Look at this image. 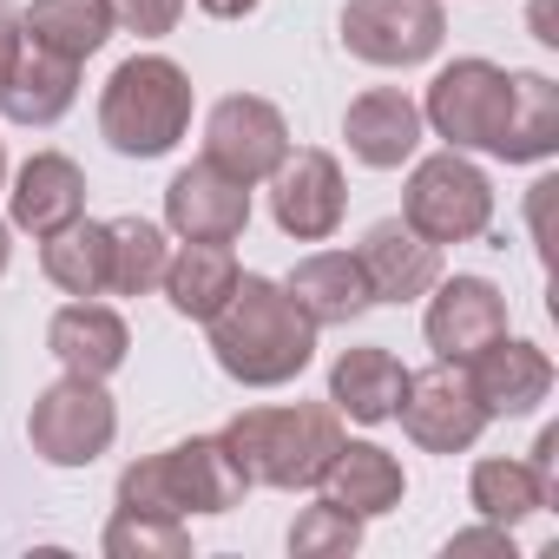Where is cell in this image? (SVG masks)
<instances>
[{
	"label": "cell",
	"mask_w": 559,
	"mask_h": 559,
	"mask_svg": "<svg viewBox=\"0 0 559 559\" xmlns=\"http://www.w3.org/2000/svg\"><path fill=\"white\" fill-rule=\"evenodd\" d=\"M408 389V369L382 349V343H362V349H343L336 369H330V408L376 428V421H395V402Z\"/></svg>",
	"instance_id": "44dd1931"
},
{
	"label": "cell",
	"mask_w": 559,
	"mask_h": 559,
	"mask_svg": "<svg viewBox=\"0 0 559 559\" xmlns=\"http://www.w3.org/2000/svg\"><path fill=\"white\" fill-rule=\"evenodd\" d=\"M467 500H474L480 520L520 526V520H533V513L552 500V480H546L533 461H480L474 480H467Z\"/></svg>",
	"instance_id": "83f0119b"
},
{
	"label": "cell",
	"mask_w": 559,
	"mask_h": 559,
	"mask_svg": "<svg viewBox=\"0 0 559 559\" xmlns=\"http://www.w3.org/2000/svg\"><path fill=\"white\" fill-rule=\"evenodd\" d=\"M270 185H276V191H270V217H276V230H284V237L323 243V237L343 230L349 185H343V165H336L330 152H317V145L290 152L284 165L270 171Z\"/></svg>",
	"instance_id": "8fae6325"
},
{
	"label": "cell",
	"mask_w": 559,
	"mask_h": 559,
	"mask_svg": "<svg viewBox=\"0 0 559 559\" xmlns=\"http://www.w3.org/2000/svg\"><path fill=\"white\" fill-rule=\"evenodd\" d=\"M317 493H323L330 507L356 513V520H376V513H395V507H402L408 474H402V461H395L389 448H376V441H349V435H343V448H336L330 467L317 474Z\"/></svg>",
	"instance_id": "2e32d148"
},
{
	"label": "cell",
	"mask_w": 559,
	"mask_h": 559,
	"mask_svg": "<svg viewBox=\"0 0 559 559\" xmlns=\"http://www.w3.org/2000/svg\"><path fill=\"white\" fill-rule=\"evenodd\" d=\"M112 0H34L21 14V34L60 60H93L112 40Z\"/></svg>",
	"instance_id": "cb8c5ba5"
},
{
	"label": "cell",
	"mask_w": 559,
	"mask_h": 559,
	"mask_svg": "<svg viewBox=\"0 0 559 559\" xmlns=\"http://www.w3.org/2000/svg\"><path fill=\"white\" fill-rule=\"evenodd\" d=\"M211 356L243 389H284L317 356V323L297 310V297L270 276H237V290L211 317Z\"/></svg>",
	"instance_id": "6da1fadb"
},
{
	"label": "cell",
	"mask_w": 559,
	"mask_h": 559,
	"mask_svg": "<svg viewBox=\"0 0 559 559\" xmlns=\"http://www.w3.org/2000/svg\"><path fill=\"white\" fill-rule=\"evenodd\" d=\"M552 454H559V428H539V441H533V454H526V461H533L546 480H552Z\"/></svg>",
	"instance_id": "836d02e7"
},
{
	"label": "cell",
	"mask_w": 559,
	"mask_h": 559,
	"mask_svg": "<svg viewBox=\"0 0 559 559\" xmlns=\"http://www.w3.org/2000/svg\"><path fill=\"white\" fill-rule=\"evenodd\" d=\"M356 263H362V284L376 304H415L435 290V276H441V243L415 237L402 217H382L362 230L356 243Z\"/></svg>",
	"instance_id": "5bb4252c"
},
{
	"label": "cell",
	"mask_w": 559,
	"mask_h": 559,
	"mask_svg": "<svg viewBox=\"0 0 559 559\" xmlns=\"http://www.w3.org/2000/svg\"><path fill=\"white\" fill-rule=\"evenodd\" d=\"M106 559H191V533L185 520H165V513H112L106 526Z\"/></svg>",
	"instance_id": "f1b7e54d"
},
{
	"label": "cell",
	"mask_w": 559,
	"mask_h": 559,
	"mask_svg": "<svg viewBox=\"0 0 559 559\" xmlns=\"http://www.w3.org/2000/svg\"><path fill=\"white\" fill-rule=\"evenodd\" d=\"M191 126V73L165 53H132L99 93V139L119 158H165Z\"/></svg>",
	"instance_id": "277c9868"
},
{
	"label": "cell",
	"mask_w": 559,
	"mask_h": 559,
	"mask_svg": "<svg viewBox=\"0 0 559 559\" xmlns=\"http://www.w3.org/2000/svg\"><path fill=\"white\" fill-rule=\"evenodd\" d=\"M21 47H27L21 14H14V8H0V86H8V73H14V60H21Z\"/></svg>",
	"instance_id": "d6a6232c"
},
{
	"label": "cell",
	"mask_w": 559,
	"mask_h": 559,
	"mask_svg": "<svg viewBox=\"0 0 559 559\" xmlns=\"http://www.w3.org/2000/svg\"><path fill=\"white\" fill-rule=\"evenodd\" d=\"M507 106H513V73L493 60H454L428 80L421 99V126H435V139H448V152H493L500 158V132H507Z\"/></svg>",
	"instance_id": "8992f818"
},
{
	"label": "cell",
	"mask_w": 559,
	"mask_h": 559,
	"mask_svg": "<svg viewBox=\"0 0 559 559\" xmlns=\"http://www.w3.org/2000/svg\"><path fill=\"white\" fill-rule=\"evenodd\" d=\"M8 257H14V243H8V224H0V270H8Z\"/></svg>",
	"instance_id": "d590c367"
},
{
	"label": "cell",
	"mask_w": 559,
	"mask_h": 559,
	"mask_svg": "<svg viewBox=\"0 0 559 559\" xmlns=\"http://www.w3.org/2000/svg\"><path fill=\"white\" fill-rule=\"evenodd\" d=\"M448 40L441 0H349L343 8V47L369 67H421Z\"/></svg>",
	"instance_id": "9c48e42d"
},
{
	"label": "cell",
	"mask_w": 559,
	"mask_h": 559,
	"mask_svg": "<svg viewBox=\"0 0 559 559\" xmlns=\"http://www.w3.org/2000/svg\"><path fill=\"white\" fill-rule=\"evenodd\" d=\"M395 415H402V435L428 454H467L480 441V428L493 421L467 382V362H435V369L408 376Z\"/></svg>",
	"instance_id": "ba28073f"
},
{
	"label": "cell",
	"mask_w": 559,
	"mask_h": 559,
	"mask_svg": "<svg viewBox=\"0 0 559 559\" xmlns=\"http://www.w3.org/2000/svg\"><path fill=\"white\" fill-rule=\"evenodd\" d=\"M421 330H428L435 362H474L493 336H507V297L487 276H435Z\"/></svg>",
	"instance_id": "7c38bea8"
},
{
	"label": "cell",
	"mask_w": 559,
	"mask_h": 559,
	"mask_svg": "<svg viewBox=\"0 0 559 559\" xmlns=\"http://www.w3.org/2000/svg\"><path fill=\"white\" fill-rule=\"evenodd\" d=\"M106 243H112V263H106V290L112 297H152L165 284L171 243H165V230L152 217H112Z\"/></svg>",
	"instance_id": "4316f807"
},
{
	"label": "cell",
	"mask_w": 559,
	"mask_h": 559,
	"mask_svg": "<svg viewBox=\"0 0 559 559\" xmlns=\"http://www.w3.org/2000/svg\"><path fill=\"white\" fill-rule=\"evenodd\" d=\"M467 552H500V559H513V533L507 526H467V533H454L448 539V559H467Z\"/></svg>",
	"instance_id": "1f68e13d"
},
{
	"label": "cell",
	"mask_w": 559,
	"mask_h": 559,
	"mask_svg": "<svg viewBox=\"0 0 559 559\" xmlns=\"http://www.w3.org/2000/svg\"><path fill=\"white\" fill-rule=\"evenodd\" d=\"M73 99H80V60H60V53L27 40L8 86H0V112L14 126H53V119L73 112Z\"/></svg>",
	"instance_id": "7402d4cb"
},
{
	"label": "cell",
	"mask_w": 559,
	"mask_h": 559,
	"mask_svg": "<svg viewBox=\"0 0 559 559\" xmlns=\"http://www.w3.org/2000/svg\"><path fill=\"white\" fill-rule=\"evenodd\" d=\"M8 217H14L21 230H34V237L67 230L73 217H86V171H80L67 152H34V158L14 171Z\"/></svg>",
	"instance_id": "ac0fdd59"
},
{
	"label": "cell",
	"mask_w": 559,
	"mask_h": 559,
	"mask_svg": "<svg viewBox=\"0 0 559 559\" xmlns=\"http://www.w3.org/2000/svg\"><path fill=\"white\" fill-rule=\"evenodd\" d=\"M198 8L211 21H243V14H257V0H198Z\"/></svg>",
	"instance_id": "e575fe53"
},
{
	"label": "cell",
	"mask_w": 559,
	"mask_h": 559,
	"mask_svg": "<svg viewBox=\"0 0 559 559\" xmlns=\"http://www.w3.org/2000/svg\"><path fill=\"white\" fill-rule=\"evenodd\" d=\"M106 263H112V243H106V224L93 217H73L67 230L40 237V270L67 297H106Z\"/></svg>",
	"instance_id": "484cf974"
},
{
	"label": "cell",
	"mask_w": 559,
	"mask_h": 559,
	"mask_svg": "<svg viewBox=\"0 0 559 559\" xmlns=\"http://www.w3.org/2000/svg\"><path fill=\"white\" fill-rule=\"evenodd\" d=\"M165 224L185 243H237L250 224V185H237L230 171L198 158L165 185Z\"/></svg>",
	"instance_id": "4fadbf2b"
},
{
	"label": "cell",
	"mask_w": 559,
	"mask_h": 559,
	"mask_svg": "<svg viewBox=\"0 0 559 559\" xmlns=\"http://www.w3.org/2000/svg\"><path fill=\"white\" fill-rule=\"evenodd\" d=\"M112 21L139 40H165L185 21V0H112Z\"/></svg>",
	"instance_id": "4dcf8cb0"
},
{
	"label": "cell",
	"mask_w": 559,
	"mask_h": 559,
	"mask_svg": "<svg viewBox=\"0 0 559 559\" xmlns=\"http://www.w3.org/2000/svg\"><path fill=\"white\" fill-rule=\"evenodd\" d=\"M467 382L480 395L487 415H533L546 395H552V356L539 343H513V336H493L474 362H467Z\"/></svg>",
	"instance_id": "9a60e30c"
},
{
	"label": "cell",
	"mask_w": 559,
	"mask_h": 559,
	"mask_svg": "<svg viewBox=\"0 0 559 559\" xmlns=\"http://www.w3.org/2000/svg\"><path fill=\"white\" fill-rule=\"evenodd\" d=\"M230 448V461L243 467L250 487H276L297 493L317 487V474L330 467V454L343 448V421L330 402H297V408H243L237 421H224L217 435Z\"/></svg>",
	"instance_id": "7a4b0ae2"
},
{
	"label": "cell",
	"mask_w": 559,
	"mask_h": 559,
	"mask_svg": "<svg viewBox=\"0 0 559 559\" xmlns=\"http://www.w3.org/2000/svg\"><path fill=\"white\" fill-rule=\"evenodd\" d=\"M243 493H250V480L217 435H191V441L158 448L119 474V507L126 513H165V520L230 513Z\"/></svg>",
	"instance_id": "3957f363"
},
{
	"label": "cell",
	"mask_w": 559,
	"mask_h": 559,
	"mask_svg": "<svg viewBox=\"0 0 559 559\" xmlns=\"http://www.w3.org/2000/svg\"><path fill=\"white\" fill-rule=\"evenodd\" d=\"M204 158L217 171H230L237 185H263L276 165L290 158V126H284V112H276L270 99L230 93L204 119Z\"/></svg>",
	"instance_id": "30bf717a"
},
{
	"label": "cell",
	"mask_w": 559,
	"mask_h": 559,
	"mask_svg": "<svg viewBox=\"0 0 559 559\" xmlns=\"http://www.w3.org/2000/svg\"><path fill=\"white\" fill-rule=\"evenodd\" d=\"M119 435V408L106 395V382L93 376H60L53 389H40L34 415H27V441L47 467H93Z\"/></svg>",
	"instance_id": "52a82bcc"
},
{
	"label": "cell",
	"mask_w": 559,
	"mask_h": 559,
	"mask_svg": "<svg viewBox=\"0 0 559 559\" xmlns=\"http://www.w3.org/2000/svg\"><path fill=\"white\" fill-rule=\"evenodd\" d=\"M0 185H8V145H0Z\"/></svg>",
	"instance_id": "8d00e7d4"
},
{
	"label": "cell",
	"mask_w": 559,
	"mask_h": 559,
	"mask_svg": "<svg viewBox=\"0 0 559 559\" xmlns=\"http://www.w3.org/2000/svg\"><path fill=\"white\" fill-rule=\"evenodd\" d=\"M237 257H230V243H185V250H171V263H165V304L178 310V317H191V323H211L217 317V304L237 290Z\"/></svg>",
	"instance_id": "603a6c76"
},
{
	"label": "cell",
	"mask_w": 559,
	"mask_h": 559,
	"mask_svg": "<svg viewBox=\"0 0 559 559\" xmlns=\"http://www.w3.org/2000/svg\"><path fill=\"white\" fill-rule=\"evenodd\" d=\"M402 224L428 243H474L493 224V185L467 152H435L408 171Z\"/></svg>",
	"instance_id": "5b68a950"
},
{
	"label": "cell",
	"mask_w": 559,
	"mask_h": 559,
	"mask_svg": "<svg viewBox=\"0 0 559 559\" xmlns=\"http://www.w3.org/2000/svg\"><path fill=\"white\" fill-rule=\"evenodd\" d=\"M356 546H362V520L343 513V507H330V500L304 507L297 526H290V552L297 559H349Z\"/></svg>",
	"instance_id": "f546056e"
},
{
	"label": "cell",
	"mask_w": 559,
	"mask_h": 559,
	"mask_svg": "<svg viewBox=\"0 0 559 559\" xmlns=\"http://www.w3.org/2000/svg\"><path fill=\"white\" fill-rule=\"evenodd\" d=\"M47 349L60 356V369H67V376H93V382H106V376L126 362L132 330H126V317H119V310H106V304L80 297V304H67V310L53 317Z\"/></svg>",
	"instance_id": "d6986e66"
},
{
	"label": "cell",
	"mask_w": 559,
	"mask_h": 559,
	"mask_svg": "<svg viewBox=\"0 0 559 559\" xmlns=\"http://www.w3.org/2000/svg\"><path fill=\"white\" fill-rule=\"evenodd\" d=\"M343 139H349V152H356L369 171H395V165H408L415 145H421V106H415L402 86H369L362 99H349Z\"/></svg>",
	"instance_id": "e0dca14e"
},
{
	"label": "cell",
	"mask_w": 559,
	"mask_h": 559,
	"mask_svg": "<svg viewBox=\"0 0 559 559\" xmlns=\"http://www.w3.org/2000/svg\"><path fill=\"white\" fill-rule=\"evenodd\" d=\"M552 152H559V86L546 73H513V106H507L500 158L507 165H539Z\"/></svg>",
	"instance_id": "d4e9b609"
},
{
	"label": "cell",
	"mask_w": 559,
	"mask_h": 559,
	"mask_svg": "<svg viewBox=\"0 0 559 559\" xmlns=\"http://www.w3.org/2000/svg\"><path fill=\"white\" fill-rule=\"evenodd\" d=\"M284 290L297 297V310H304L317 330H330V323H356V317L376 304L369 284H362L356 250H317V257H304V263L284 276Z\"/></svg>",
	"instance_id": "ffe728a7"
}]
</instances>
